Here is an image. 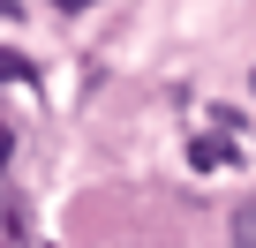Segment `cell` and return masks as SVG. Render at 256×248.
<instances>
[{
	"mask_svg": "<svg viewBox=\"0 0 256 248\" xmlns=\"http://www.w3.org/2000/svg\"><path fill=\"white\" fill-rule=\"evenodd\" d=\"M188 166H234V143H218V136H204V143H188Z\"/></svg>",
	"mask_w": 256,
	"mask_h": 248,
	"instance_id": "obj_1",
	"label": "cell"
},
{
	"mask_svg": "<svg viewBox=\"0 0 256 248\" xmlns=\"http://www.w3.org/2000/svg\"><path fill=\"white\" fill-rule=\"evenodd\" d=\"M234 241H241V248H256V196H241V203H234Z\"/></svg>",
	"mask_w": 256,
	"mask_h": 248,
	"instance_id": "obj_3",
	"label": "cell"
},
{
	"mask_svg": "<svg viewBox=\"0 0 256 248\" xmlns=\"http://www.w3.org/2000/svg\"><path fill=\"white\" fill-rule=\"evenodd\" d=\"M0 8H16V0H0ZM53 8H60V15H68V8H90V0H53Z\"/></svg>",
	"mask_w": 256,
	"mask_h": 248,
	"instance_id": "obj_5",
	"label": "cell"
},
{
	"mask_svg": "<svg viewBox=\"0 0 256 248\" xmlns=\"http://www.w3.org/2000/svg\"><path fill=\"white\" fill-rule=\"evenodd\" d=\"M8 158H16V136H8V120H0V173H8Z\"/></svg>",
	"mask_w": 256,
	"mask_h": 248,
	"instance_id": "obj_4",
	"label": "cell"
},
{
	"mask_svg": "<svg viewBox=\"0 0 256 248\" xmlns=\"http://www.w3.org/2000/svg\"><path fill=\"white\" fill-rule=\"evenodd\" d=\"M0 83H38L30 53H16V45H0Z\"/></svg>",
	"mask_w": 256,
	"mask_h": 248,
	"instance_id": "obj_2",
	"label": "cell"
}]
</instances>
